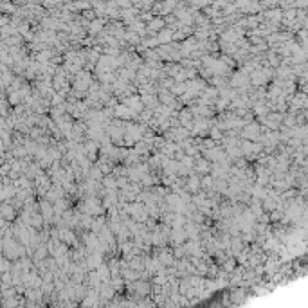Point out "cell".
<instances>
[{
	"label": "cell",
	"mask_w": 308,
	"mask_h": 308,
	"mask_svg": "<svg viewBox=\"0 0 308 308\" xmlns=\"http://www.w3.org/2000/svg\"><path fill=\"white\" fill-rule=\"evenodd\" d=\"M11 213H13V211L9 209V206H4V214H6V216H11Z\"/></svg>",
	"instance_id": "3957f363"
},
{
	"label": "cell",
	"mask_w": 308,
	"mask_h": 308,
	"mask_svg": "<svg viewBox=\"0 0 308 308\" xmlns=\"http://www.w3.org/2000/svg\"><path fill=\"white\" fill-rule=\"evenodd\" d=\"M162 25H164V22H162V20H153L151 24H150V29H151V31H153V29H161Z\"/></svg>",
	"instance_id": "6da1fadb"
},
{
	"label": "cell",
	"mask_w": 308,
	"mask_h": 308,
	"mask_svg": "<svg viewBox=\"0 0 308 308\" xmlns=\"http://www.w3.org/2000/svg\"><path fill=\"white\" fill-rule=\"evenodd\" d=\"M211 135H213V139H220V137H222L220 130H211Z\"/></svg>",
	"instance_id": "7a4b0ae2"
}]
</instances>
